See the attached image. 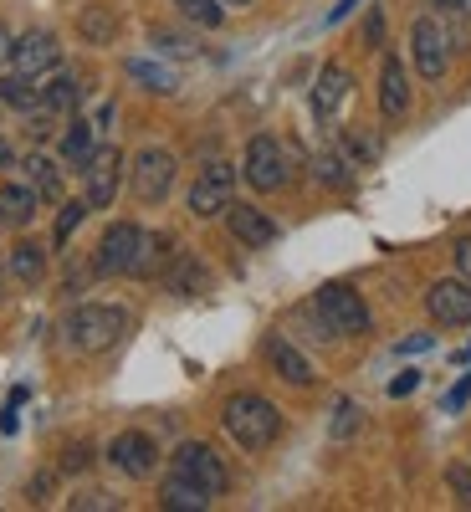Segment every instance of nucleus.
Instances as JSON below:
<instances>
[{"label": "nucleus", "mask_w": 471, "mask_h": 512, "mask_svg": "<svg viewBox=\"0 0 471 512\" xmlns=\"http://www.w3.org/2000/svg\"><path fill=\"white\" fill-rule=\"evenodd\" d=\"M175 6H180V16L195 21V26H221V21H226L221 0H175Z\"/></svg>", "instance_id": "29"}, {"label": "nucleus", "mask_w": 471, "mask_h": 512, "mask_svg": "<svg viewBox=\"0 0 471 512\" xmlns=\"http://www.w3.org/2000/svg\"><path fill=\"white\" fill-rule=\"evenodd\" d=\"M262 359L272 364V374H277V379L297 384V390H308V384L318 379V374H313V364L303 359V349H297V344H287L282 333H267V344H262Z\"/></svg>", "instance_id": "14"}, {"label": "nucleus", "mask_w": 471, "mask_h": 512, "mask_svg": "<svg viewBox=\"0 0 471 512\" xmlns=\"http://www.w3.org/2000/svg\"><path fill=\"white\" fill-rule=\"evenodd\" d=\"M241 175H246V185H251V190L272 195V190H282V185H287V175H292V159H287V149H282L272 134H256V139L246 144Z\"/></svg>", "instance_id": "5"}, {"label": "nucleus", "mask_w": 471, "mask_h": 512, "mask_svg": "<svg viewBox=\"0 0 471 512\" xmlns=\"http://www.w3.org/2000/svg\"><path fill=\"white\" fill-rule=\"evenodd\" d=\"M52 134H57V113L31 108V113H26V139H31V144H47Z\"/></svg>", "instance_id": "34"}, {"label": "nucleus", "mask_w": 471, "mask_h": 512, "mask_svg": "<svg viewBox=\"0 0 471 512\" xmlns=\"http://www.w3.org/2000/svg\"><path fill=\"white\" fill-rule=\"evenodd\" d=\"M221 420H226V431L241 451H267L282 436V410L267 395H231Z\"/></svg>", "instance_id": "1"}, {"label": "nucleus", "mask_w": 471, "mask_h": 512, "mask_svg": "<svg viewBox=\"0 0 471 512\" xmlns=\"http://www.w3.org/2000/svg\"><path fill=\"white\" fill-rule=\"evenodd\" d=\"M21 169H26V185H31L41 200H62V169H57V159H47V154H26Z\"/></svg>", "instance_id": "23"}, {"label": "nucleus", "mask_w": 471, "mask_h": 512, "mask_svg": "<svg viewBox=\"0 0 471 512\" xmlns=\"http://www.w3.org/2000/svg\"><path fill=\"white\" fill-rule=\"evenodd\" d=\"M466 400H471V374H461V384H456V390L446 395V410H461Z\"/></svg>", "instance_id": "38"}, {"label": "nucleus", "mask_w": 471, "mask_h": 512, "mask_svg": "<svg viewBox=\"0 0 471 512\" xmlns=\"http://www.w3.org/2000/svg\"><path fill=\"white\" fill-rule=\"evenodd\" d=\"M226 226L241 246H272L277 241V221L256 205H226Z\"/></svg>", "instance_id": "16"}, {"label": "nucleus", "mask_w": 471, "mask_h": 512, "mask_svg": "<svg viewBox=\"0 0 471 512\" xmlns=\"http://www.w3.org/2000/svg\"><path fill=\"white\" fill-rule=\"evenodd\" d=\"M11 277L26 282V287H36L41 277H47V251H41L36 241H16V251H11Z\"/></svg>", "instance_id": "25"}, {"label": "nucleus", "mask_w": 471, "mask_h": 512, "mask_svg": "<svg viewBox=\"0 0 471 512\" xmlns=\"http://www.w3.org/2000/svg\"><path fill=\"white\" fill-rule=\"evenodd\" d=\"M149 41L164 52V57H195V41L190 36H180V31H164V26H154L149 31Z\"/></svg>", "instance_id": "32"}, {"label": "nucleus", "mask_w": 471, "mask_h": 512, "mask_svg": "<svg viewBox=\"0 0 471 512\" xmlns=\"http://www.w3.org/2000/svg\"><path fill=\"white\" fill-rule=\"evenodd\" d=\"M11 164V144H6V134H0V169Z\"/></svg>", "instance_id": "46"}, {"label": "nucleus", "mask_w": 471, "mask_h": 512, "mask_svg": "<svg viewBox=\"0 0 471 512\" xmlns=\"http://www.w3.org/2000/svg\"><path fill=\"white\" fill-rule=\"evenodd\" d=\"M446 487H451V497L461 507H471V461H451L446 466Z\"/></svg>", "instance_id": "33"}, {"label": "nucleus", "mask_w": 471, "mask_h": 512, "mask_svg": "<svg viewBox=\"0 0 471 512\" xmlns=\"http://www.w3.org/2000/svg\"><path fill=\"white\" fill-rule=\"evenodd\" d=\"M313 175H318V185H349V164L338 159L333 149H323V154H313Z\"/></svg>", "instance_id": "30"}, {"label": "nucleus", "mask_w": 471, "mask_h": 512, "mask_svg": "<svg viewBox=\"0 0 471 512\" xmlns=\"http://www.w3.org/2000/svg\"><path fill=\"white\" fill-rule=\"evenodd\" d=\"M82 180H88V195H82V200H88L93 210H108L113 195H118V180H123V154L113 144L93 149V159L82 164Z\"/></svg>", "instance_id": "12"}, {"label": "nucleus", "mask_w": 471, "mask_h": 512, "mask_svg": "<svg viewBox=\"0 0 471 512\" xmlns=\"http://www.w3.org/2000/svg\"><path fill=\"white\" fill-rule=\"evenodd\" d=\"M456 272L471 282V236H466V241H456Z\"/></svg>", "instance_id": "39"}, {"label": "nucleus", "mask_w": 471, "mask_h": 512, "mask_svg": "<svg viewBox=\"0 0 471 512\" xmlns=\"http://www.w3.org/2000/svg\"><path fill=\"white\" fill-rule=\"evenodd\" d=\"M169 512H205L210 507V492H200V487H190L185 477H169L164 482V497H159Z\"/></svg>", "instance_id": "27"}, {"label": "nucleus", "mask_w": 471, "mask_h": 512, "mask_svg": "<svg viewBox=\"0 0 471 512\" xmlns=\"http://www.w3.org/2000/svg\"><path fill=\"white\" fill-rule=\"evenodd\" d=\"M354 425H359V405L344 400L338 405V420H333V436H354Z\"/></svg>", "instance_id": "36"}, {"label": "nucleus", "mask_w": 471, "mask_h": 512, "mask_svg": "<svg viewBox=\"0 0 471 512\" xmlns=\"http://www.w3.org/2000/svg\"><path fill=\"white\" fill-rule=\"evenodd\" d=\"M0 103L16 108V113H31V108L41 103L36 77H26V72H0Z\"/></svg>", "instance_id": "24"}, {"label": "nucleus", "mask_w": 471, "mask_h": 512, "mask_svg": "<svg viewBox=\"0 0 471 512\" xmlns=\"http://www.w3.org/2000/svg\"><path fill=\"white\" fill-rule=\"evenodd\" d=\"M405 108H410L405 62H400V57H384V67H379V113H384V118H405Z\"/></svg>", "instance_id": "17"}, {"label": "nucleus", "mask_w": 471, "mask_h": 512, "mask_svg": "<svg viewBox=\"0 0 471 512\" xmlns=\"http://www.w3.org/2000/svg\"><path fill=\"white\" fill-rule=\"evenodd\" d=\"M169 477H185L190 487L210 492V497H221L231 487V472H226V461L210 451L205 441H180V451L169 456Z\"/></svg>", "instance_id": "4"}, {"label": "nucleus", "mask_w": 471, "mask_h": 512, "mask_svg": "<svg viewBox=\"0 0 471 512\" xmlns=\"http://www.w3.org/2000/svg\"><path fill=\"white\" fill-rule=\"evenodd\" d=\"M123 72L134 77V82H144L149 93H175V88H180V82H175V72H169V67H159V62H144V57H128V67H123Z\"/></svg>", "instance_id": "28"}, {"label": "nucleus", "mask_w": 471, "mask_h": 512, "mask_svg": "<svg viewBox=\"0 0 471 512\" xmlns=\"http://www.w3.org/2000/svg\"><path fill=\"white\" fill-rule=\"evenodd\" d=\"M436 6H446V11H461V16H471V0H436Z\"/></svg>", "instance_id": "43"}, {"label": "nucleus", "mask_w": 471, "mask_h": 512, "mask_svg": "<svg viewBox=\"0 0 471 512\" xmlns=\"http://www.w3.org/2000/svg\"><path fill=\"white\" fill-rule=\"evenodd\" d=\"M164 287L175 292V297H205L210 292V272L195 251L175 246V256H169V267H164Z\"/></svg>", "instance_id": "15"}, {"label": "nucleus", "mask_w": 471, "mask_h": 512, "mask_svg": "<svg viewBox=\"0 0 471 512\" xmlns=\"http://www.w3.org/2000/svg\"><path fill=\"white\" fill-rule=\"evenodd\" d=\"M221 6H251V0H221Z\"/></svg>", "instance_id": "47"}, {"label": "nucleus", "mask_w": 471, "mask_h": 512, "mask_svg": "<svg viewBox=\"0 0 471 512\" xmlns=\"http://www.w3.org/2000/svg\"><path fill=\"white\" fill-rule=\"evenodd\" d=\"M0 62H11V31L0 26Z\"/></svg>", "instance_id": "45"}, {"label": "nucleus", "mask_w": 471, "mask_h": 512, "mask_svg": "<svg viewBox=\"0 0 471 512\" xmlns=\"http://www.w3.org/2000/svg\"><path fill=\"white\" fill-rule=\"evenodd\" d=\"M410 62H415V72H420L425 82H436V77L446 72V62H451V36H446V26H441L436 16H420V21L410 26Z\"/></svg>", "instance_id": "6"}, {"label": "nucleus", "mask_w": 471, "mask_h": 512, "mask_svg": "<svg viewBox=\"0 0 471 512\" xmlns=\"http://www.w3.org/2000/svg\"><path fill=\"white\" fill-rule=\"evenodd\" d=\"M88 210H93L88 200H67V205H62V216H57V231H52V246H67V241H72V231L82 226V216H88Z\"/></svg>", "instance_id": "31"}, {"label": "nucleus", "mask_w": 471, "mask_h": 512, "mask_svg": "<svg viewBox=\"0 0 471 512\" xmlns=\"http://www.w3.org/2000/svg\"><path fill=\"white\" fill-rule=\"evenodd\" d=\"M313 313L323 318L328 333H344V338H364V333H369V308H364V297H359L349 282H328V287H318Z\"/></svg>", "instance_id": "3"}, {"label": "nucleus", "mask_w": 471, "mask_h": 512, "mask_svg": "<svg viewBox=\"0 0 471 512\" xmlns=\"http://www.w3.org/2000/svg\"><path fill=\"white\" fill-rule=\"evenodd\" d=\"M139 226L134 221H113L108 231H103V241H98V251H93V267H98V277H128V267H134V251H139Z\"/></svg>", "instance_id": "9"}, {"label": "nucleus", "mask_w": 471, "mask_h": 512, "mask_svg": "<svg viewBox=\"0 0 471 512\" xmlns=\"http://www.w3.org/2000/svg\"><path fill=\"white\" fill-rule=\"evenodd\" d=\"M425 313H431L436 323H446V328L471 323V282H466V277H441V282H431V287H425Z\"/></svg>", "instance_id": "11"}, {"label": "nucleus", "mask_w": 471, "mask_h": 512, "mask_svg": "<svg viewBox=\"0 0 471 512\" xmlns=\"http://www.w3.org/2000/svg\"><path fill=\"white\" fill-rule=\"evenodd\" d=\"M113 507H118V497L103 492V487H88V492L72 497V512H113Z\"/></svg>", "instance_id": "35"}, {"label": "nucleus", "mask_w": 471, "mask_h": 512, "mask_svg": "<svg viewBox=\"0 0 471 512\" xmlns=\"http://www.w3.org/2000/svg\"><path fill=\"white\" fill-rule=\"evenodd\" d=\"M415 384H420V374L410 369V374H400V379L390 384V395H410V390H415Z\"/></svg>", "instance_id": "40"}, {"label": "nucleus", "mask_w": 471, "mask_h": 512, "mask_svg": "<svg viewBox=\"0 0 471 512\" xmlns=\"http://www.w3.org/2000/svg\"><path fill=\"white\" fill-rule=\"evenodd\" d=\"M420 349H431V333H415V338H405V344H400V354H420Z\"/></svg>", "instance_id": "41"}, {"label": "nucleus", "mask_w": 471, "mask_h": 512, "mask_svg": "<svg viewBox=\"0 0 471 512\" xmlns=\"http://www.w3.org/2000/svg\"><path fill=\"white\" fill-rule=\"evenodd\" d=\"M47 492H52V477H36L31 482V502H47Z\"/></svg>", "instance_id": "42"}, {"label": "nucleus", "mask_w": 471, "mask_h": 512, "mask_svg": "<svg viewBox=\"0 0 471 512\" xmlns=\"http://www.w3.org/2000/svg\"><path fill=\"white\" fill-rule=\"evenodd\" d=\"M82 103V82L77 77H67V72H47V82H41V103L36 108H47V113H72Z\"/></svg>", "instance_id": "21"}, {"label": "nucleus", "mask_w": 471, "mask_h": 512, "mask_svg": "<svg viewBox=\"0 0 471 512\" xmlns=\"http://www.w3.org/2000/svg\"><path fill=\"white\" fill-rule=\"evenodd\" d=\"M62 67V47H57V36L52 31H26L11 41V72H26V77H47Z\"/></svg>", "instance_id": "10"}, {"label": "nucleus", "mask_w": 471, "mask_h": 512, "mask_svg": "<svg viewBox=\"0 0 471 512\" xmlns=\"http://www.w3.org/2000/svg\"><path fill=\"white\" fill-rule=\"evenodd\" d=\"M62 333H67V344L77 354H108L118 338L128 333V313L113 308V303H82V308L67 313Z\"/></svg>", "instance_id": "2"}, {"label": "nucleus", "mask_w": 471, "mask_h": 512, "mask_svg": "<svg viewBox=\"0 0 471 512\" xmlns=\"http://www.w3.org/2000/svg\"><path fill=\"white\" fill-rule=\"evenodd\" d=\"M0 297H6V272H0Z\"/></svg>", "instance_id": "48"}, {"label": "nucleus", "mask_w": 471, "mask_h": 512, "mask_svg": "<svg viewBox=\"0 0 471 512\" xmlns=\"http://www.w3.org/2000/svg\"><path fill=\"white\" fill-rule=\"evenodd\" d=\"M349 88H354V77H349V67H338V62H328L323 72H318V88H313V113L328 123L338 108H344V98H349Z\"/></svg>", "instance_id": "18"}, {"label": "nucleus", "mask_w": 471, "mask_h": 512, "mask_svg": "<svg viewBox=\"0 0 471 512\" xmlns=\"http://www.w3.org/2000/svg\"><path fill=\"white\" fill-rule=\"evenodd\" d=\"M364 36H369V41H379V36H384V21H379V16H369V26H364Z\"/></svg>", "instance_id": "44"}, {"label": "nucleus", "mask_w": 471, "mask_h": 512, "mask_svg": "<svg viewBox=\"0 0 471 512\" xmlns=\"http://www.w3.org/2000/svg\"><path fill=\"white\" fill-rule=\"evenodd\" d=\"M169 185H175V154L169 149H139L134 169H128V190H134V200L159 205L169 195Z\"/></svg>", "instance_id": "7"}, {"label": "nucleus", "mask_w": 471, "mask_h": 512, "mask_svg": "<svg viewBox=\"0 0 471 512\" xmlns=\"http://www.w3.org/2000/svg\"><path fill=\"white\" fill-rule=\"evenodd\" d=\"M77 31H82V41L88 47H113V36H118V16H113V6H82L77 11Z\"/></svg>", "instance_id": "22"}, {"label": "nucleus", "mask_w": 471, "mask_h": 512, "mask_svg": "<svg viewBox=\"0 0 471 512\" xmlns=\"http://www.w3.org/2000/svg\"><path fill=\"white\" fill-rule=\"evenodd\" d=\"M231 185H236V169L226 159H210L200 169V180L190 185V216H200V221L221 216V210L231 205Z\"/></svg>", "instance_id": "8"}, {"label": "nucleus", "mask_w": 471, "mask_h": 512, "mask_svg": "<svg viewBox=\"0 0 471 512\" xmlns=\"http://www.w3.org/2000/svg\"><path fill=\"white\" fill-rule=\"evenodd\" d=\"M36 210H41V195L31 185H0V226L21 231L36 221Z\"/></svg>", "instance_id": "20"}, {"label": "nucleus", "mask_w": 471, "mask_h": 512, "mask_svg": "<svg viewBox=\"0 0 471 512\" xmlns=\"http://www.w3.org/2000/svg\"><path fill=\"white\" fill-rule=\"evenodd\" d=\"M169 256H175V236L144 231V236H139V251H134V267H128V277H164Z\"/></svg>", "instance_id": "19"}, {"label": "nucleus", "mask_w": 471, "mask_h": 512, "mask_svg": "<svg viewBox=\"0 0 471 512\" xmlns=\"http://www.w3.org/2000/svg\"><path fill=\"white\" fill-rule=\"evenodd\" d=\"M88 466H93V446H67L62 472H88Z\"/></svg>", "instance_id": "37"}, {"label": "nucleus", "mask_w": 471, "mask_h": 512, "mask_svg": "<svg viewBox=\"0 0 471 512\" xmlns=\"http://www.w3.org/2000/svg\"><path fill=\"white\" fill-rule=\"evenodd\" d=\"M108 461L118 466L123 477L144 482V477H154V472H159V446H154L144 431H123V436H113V446H108Z\"/></svg>", "instance_id": "13"}, {"label": "nucleus", "mask_w": 471, "mask_h": 512, "mask_svg": "<svg viewBox=\"0 0 471 512\" xmlns=\"http://www.w3.org/2000/svg\"><path fill=\"white\" fill-rule=\"evenodd\" d=\"M93 149H98V128H93L88 118H77L67 134H62V159H67V164H88Z\"/></svg>", "instance_id": "26"}]
</instances>
